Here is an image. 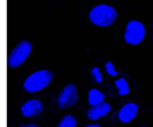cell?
I'll use <instances>...</instances> for the list:
<instances>
[{
	"instance_id": "obj_12",
	"label": "cell",
	"mask_w": 153,
	"mask_h": 127,
	"mask_svg": "<svg viewBox=\"0 0 153 127\" xmlns=\"http://www.w3.org/2000/svg\"><path fill=\"white\" fill-rule=\"evenodd\" d=\"M105 67H106V71L108 74H111L112 76H115L117 75V72L114 71V68H113V64L112 62H106V65H105Z\"/></svg>"
},
{
	"instance_id": "obj_2",
	"label": "cell",
	"mask_w": 153,
	"mask_h": 127,
	"mask_svg": "<svg viewBox=\"0 0 153 127\" xmlns=\"http://www.w3.org/2000/svg\"><path fill=\"white\" fill-rule=\"evenodd\" d=\"M53 79V73L47 70H40L32 73L24 82V88L30 93L44 90Z\"/></svg>"
},
{
	"instance_id": "obj_3",
	"label": "cell",
	"mask_w": 153,
	"mask_h": 127,
	"mask_svg": "<svg viewBox=\"0 0 153 127\" xmlns=\"http://www.w3.org/2000/svg\"><path fill=\"white\" fill-rule=\"evenodd\" d=\"M31 51H32L31 42H28L26 40L19 42L8 55V66L13 67V68L19 67L20 65H22L25 62V60L28 58Z\"/></svg>"
},
{
	"instance_id": "obj_13",
	"label": "cell",
	"mask_w": 153,
	"mask_h": 127,
	"mask_svg": "<svg viewBox=\"0 0 153 127\" xmlns=\"http://www.w3.org/2000/svg\"><path fill=\"white\" fill-rule=\"evenodd\" d=\"M92 73H93V75L96 76L97 82H101V81H102V76H101V74H100V72H99V68H98V67H94L93 71H92Z\"/></svg>"
},
{
	"instance_id": "obj_1",
	"label": "cell",
	"mask_w": 153,
	"mask_h": 127,
	"mask_svg": "<svg viewBox=\"0 0 153 127\" xmlns=\"http://www.w3.org/2000/svg\"><path fill=\"white\" fill-rule=\"evenodd\" d=\"M117 19V11L108 5H97L90 12V20L100 27H107L112 25Z\"/></svg>"
},
{
	"instance_id": "obj_7",
	"label": "cell",
	"mask_w": 153,
	"mask_h": 127,
	"mask_svg": "<svg viewBox=\"0 0 153 127\" xmlns=\"http://www.w3.org/2000/svg\"><path fill=\"white\" fill-rule=\"evenodd\" d=\"M137 112H138V105L134 102H128L119 111L118 118L121 123L126 124V123L133 120L134 117L137 115Z\"/></svg>"
},
{
	"instance_id": "obj_4",
	"label": "cell",
	"mask_w": 153,
	"mask_h": 127,
	"mask_svg": "<svg viewBox=\"0 0 153 127\" xmlns=\"http://www.w3.org/2000/svg\"><path fill=\"white\" fill-rule=\"evenodd\" d=\"M145 36V27L138 20H131L125 31V41L131 45H138Z\"/></svg>"
},
{
	"instance_id": "obj_8",
	"label": "cell",
	"mask_w": 153,
	"mask_h": 127,
	"mask_svg": "<svg viewBox=\"0 0 153 127\" xmlns=\"http://www.w3.org/2000/svg\"><path fill=\"white\" fill-rule=\"evenodd\" d=\"M111 111V105L107 102H101L100 105L93 106L92 108L87 112V118L92 120H98L102 117H105Z\"/></svg>"
},
{
	"instance_id": "obj_6",
	"label": "cell",
	"mask_w": 153,
	"mask_h": 127,
	"mask_svg": "<svg viewBox=\"0 0 153 127\" xmlns=\"http://www.w3.org/2000/svg\"><path fill=\"white\" fill-rule=\"evenodd\" d=\"M42 104L39 101V100H30L27 102H25L22 106H21V114L26 118H32V117H36L40 114L42 112Z\"/></svg>"
},
{
	"instance_id": "obj_9",
	"label": "cell",
	"mask_w": 153,
	"mask_h": 127,
	"mask_svg": "<svg viewBox=\"0 0 153 127\" xmlns=\"http://www.w3.org/2000/svg\"><path fill=\"white\" fill-rule=\"evenodd\" d=\"M104 99H105L104 98V94L99 91V90H97V88H93V90H91V91L88 92V102L92 106L100 105L104 101Z\"/></svg>"
},
{
	"instance_id": "obj_10",
	"label": "cell",
	"mask_w": 153,
	"mask_h": 127,
	"mask_svg": "<svg viewBox=\"0 0 153 127\" xmlns=\"http://www.w3.org/2000/svg\"><path fill=\"white\" fill-rule=\"evenodd\" d=\"M115 86H117V88H118L119 95H126V94L130 93L128 84H127V81H126L124 78H120L119 80H115Z\"/></svg>"
},
{
	"instance_id": "obj_11",
	"label": "cell",
	"mask_w": 153,
	"mask_h": 127,
	"mask_svg": "<svg viewBox=\"0 0 153 127\" xmlns=\"http://www.w3.org/2000/svg\"><path fill=\"white\" fill-rule=\"evenodd\" d=\"M76 118L73 117V115H65L61 120H60V123H59V125L58 127H76Z\"/></svg>"
},
{
	"instance_id": "obj_14",
	"label": "cell",
	"mask_w": 153,
	"mask_h": 127,
	"mask_svg": "<svg viewBox=\"0 0 153 127\" xmlns=\"http://www.w3.org/2000/svg\"><path fill=\"white\" fill-rule=\"evenodd\" d=\"M21 127H39V126L33 125V124H28V125H24V126H21Z\"/></svg>"
},
{
	"instance_id": "obj_5",
	"label": "cell",
	"mask_w": 153,
	"mask_h": 127,
	"mask_svg": "<svg viewBox=\"0 0 153 127\" xmlns=\"http://www.w3.org/2000/svg\"><path fill=\"white\" fill-rule=\"evenodd\" d=\"M78 98H79V94H78V90H76V85H72V84L66 85L59 94L58 106L61 109L72 107L76 104Z\"/></svg>"
},
{
	"instance_id": "obj_15",
	"label": "cell",
	"mask_w": 153,
	"mask_h": 127,
	"mask_svg": "<svg viewBox=\"0 0 153 127\" xmlns=\"http://www.w3.org/2000/svg\"><path fill=\"white\" fill-rule=\"evenodd\" d=\"M86 127H100V126L97 125V124H94V125H88V126H86Z\"/></svg>"
}]
</instances>
